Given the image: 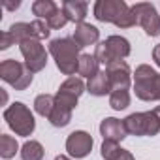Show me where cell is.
<instances>
[{"label": "cell", "instance_id": "1", "mask_svg": "<svg viewBox=\"0 0 160 160\" xmlns=\"http://www.w3.org/2000/svg\"><path fill=\"white\" fill-rule=\"evenodd\" d=\"M94 17L102 23H113L119 28H130L138 25L132 8L124 0H98L94 4Z\"/></svg>", "mask_w": 160, "mask_h": 160}, {"label": "cell", "instance_id": "2", "mask_svg": "<svg viewBox=\"0 0 160 160\" xmlns=\"http://www.w3.org/2000/svg\"><path fill=\"white\" fill-rule=\"evenodd\" d=\"M79 49L81 47L73 42V38H57L49 43V53L53 55L57 68L70 77H73V73L79 70Z\"/></svg>", "mask_w": 160, "mask_h": 160}, {"label": "cell", "instance_id": "3", "mask_svg": "<svg viewBox=\"0 0 160 160\" xmlns=\"http://www.w3.org/2000/svg\"><path fill=\"white\" fill-rule=\"evenodd\" d=\"M134 91L136 96L143 102L160 100V73H156L147 64L138 66L134 73Z\"/></svg>", "mask_w": 160, "mask_h": 160}, {"label": "cell", "instance_id": "4", "mask_svg": "<svg viewBox=\"0 0 160 160\" xmlns=\"http://www.w3.org/2000/svg\"><path fill=\"white\" fill-rule=\"evenodd\" d=\"M128 55H130V43L122 36H109L106 42H100L94 51L96 60L100 64H104L106 68L117 60H122Z\"/></svg>", "mask_w": 160, "mask_h": 160}, {"label": "cell", "instance_id": "5", "mask_svg": "<svg viewBox=\"0 0 160 160\" xmlns=\"http://www.w3.org/2000/svg\"><path fill=\"white\" fill-rule=\"evenodd\" d=\"M4 119L8 122V126L17 134V136H30L36 128V121H34V115L32 111L21 104V102H15L12 104L6 111H4Z\"/></svg>", "mask_w": 160, "mask_h": 160}, {"label": "cell", "instance_id": "6", "mask_svg": "<svg viewBox=\"0 0 160 160\" xmlns=\"http://www.w3.org/2000/svg\"><path fill=\"white\" fill-rule=\"evenodd\" d=\"M0 77L17 91H25L32 83V72L27 68V64L13 58H6L0 62Z\"/></svg>", "mask_w": 160, "mask_h": 160}, {"label": "cell", "instance_id": "7", "mask_svg": "<svg viewBox=\"0 0 160 160\" xmlns=\"http://www.w3.org/2000/svg\"><path fill=\"white\" fill-rule=\"evenodd\" d=\"M124 126L126 132L134 136H156L160 132V119L154 111L132 113L124 119Z\"/></svg>", "mask_w": 160, "mask_h": 160}, {"label": "cell", "instance_id": "8", "mask_svg": "<svg viewBox=\"0 0 160 160\" xmlns=\"http://www.w3.org/2000/svg\"><path fill=\"white\" fill-rule=\"evenodd\" d=\"M132 8V13L136 15V21L139 27H143L145 34L149 36H158L160 34V15L156 8L149 2H138Z\"/></svg>", "mask_w": 160, "mask_h": 160}, {"label": "cell", "instance_id": "9", "mask_svg": "<svg viewBox=\"0 0 160 160\" xmlns=\"http://www.w3.org/2000/svg\"><path fill=\"white\" fill-rule=\"evenodd\" d=\"M19 49L25 57V64L27 68L36 73V72H42L47 64V53H45V47L42 45L40 40H27L23 43H19Z\"/></svg>", "mask_w": 160, "mask_h": 160}, {"label": "cell", "instance_id": "10", "mask_svg": "<svg viewBox=\"0 0 160 160\" xmlns=\"http://www.w3.org/2000/svg\"><path fill=\"white\" fill-rule=\"evenodd\" d=\"M91 149H92V138H91V134H87L83 130L72 132L66 139V151L73 158H85L91 152Z\"/></svg>", "mask_w": 160, "mask_h": 160}, {"label": "cell", "instance_id": "11", "mask_svg": "<svg viewBox=\"0 0 160 160\" xmlns=\"http://www.w3.org/2000/svg\"><path fill=\"white\" fill-rule=\"evenodd\" d=\"M106 73L111 81L113 91L115 89H128L130 87V66L124 60H117L106 68Z\"/></svg>", "mask_w": 160, "mask_h": 160}, {"label": "cell", "instance_id": "12", "mask_svg": "<svg viewBox=\"0 0 160 160\" xmlns=\"http://www.w3.org/2000/svg\"><path fill=\"white\" fill-rule=\"evenodd\" d=\"M100 132L104 136V139H109V141H122L126 138V126H124V121H119V119H113V117H108L102 121L100 124Z\"/></svg>", "mask_w": 160, "mask_h": 160}, {"label": "cell", "instance_id": "13", "mask_svg": "<svg viewBox=\"0 0 160 160\" xmlns=\"http://www.w3.org/2000/svg\"><path fill=\"white\" fill-rule=\"evenodd\" d=\"M100 38V30L89 23H81L77 25L75 30H73V42L79 45V47H87V45H92L96 43Z\"/></svg>", "mask_w": 160, "mask_h": 160}, {"label": "cell", "instance_id": "14", "mask_svg": "<svg viewBox=\"0 0 160 160\" xmlns=\"http://www.w3.org/2000/svg\"><path fill=\"white\" fill-rule=\"evenodd\" d=\"M87 10H89V4L83 2V0H68V2L62 4V12L66 13L68 21H73L77 25H81L83 19L87 17Z\"/></svg>", "mask_w": 160, "mask_h": 160}, {"label": "cell", "instance_id": "15", "mask_svg": "<svg viewBox=\"0 0 160 160\" xmlns=\"http://www.w3.org/2000/svg\"><path fill=\"white\" fill-rule=\"evenodd\" d=\"M87 89H89V92L94 94V96H106L108 92L111 94L113 87H111V81H109V77H108L106 70H104V72H98L94 77L89 79Z\"/></svg>", "mask_w": 160, "mask_h": 160}, {"label": "cell", "instance_id": "16", "mask_svg": "<svg viewBox=\"0 0 160 160\" xmlns=\"http://www.w3.org/2000/svg\"><path fill=\"white\" fill-rule=\"evenodd\" d=\"M60 8L53 2V0H36V2L32 4V13L38 17V19H51L57 12H58Z\"/></svg>", "mask_w": 160, "mask_h": 160}, {"label": "cell", "instance_id": "17", "mask_svg": "<svg viewBox=\"0 0 160 160\" xmlns=\"http://www.w3.org/2000/svg\"><path fill=\"white\" fill-rule=\"evenodd\" d=\"M98 60H96V57L94 55H81V58H79V70H77V73L79 75H83V77H94L100 70H98Z\"/></svg>", "mask_w": 160, "mask_h": 160}, {"label": "cell", "instance_id": "18", "mask_svg": "<svg viewBox=\"0 0 160 160\" xmlns=\"http://www.w3.org/2000/svg\"><path fill=\"white\" fill-rule=\"evenodd\" d=\"M72 111H73V109H70V108L60 106V104L55 102V108H53V113H51V117H49V122H51L53 126H57V128H62V126H66V124L72 121Z\"/></svg>", "mask_w": 160, "mask_h": 160}, {"label": "cell", "instance_id": "19", "mask_svg": "<svg viewBox=\"0 0 160 160\" xmlns=\"http://www.w3.org/2000/svg\"><path fill=\"white\" fill-rule=\"evenodd\" d=\"M60 92H64V94H70V96H75V98H79L81 96V92L85 91V83H83V79L81 77H68L66 81L60 85V89H58Z\"/></svg>", "mask_w": 160, "mask_h": 160}, {"label": "cell", "instance_id": "20", "mask_svg": "<svg viewBox=\"0 0 160 160\" xmlns=\"http://www.w3.org/2000/svg\"><path fill=\"white\" fill-rule=\"evenodd\" d=\"M53 108H55V96H51V94H40V96H36L34 109H36L38 115L49 119L51 113H53Z\"/></svg>", "mask_w": 160, "mask_h": 160}, {"label": "cell", "instance_id": "21", "mask_svg": "<svg viewBox=\"0 0 160 160\" xmlns=\"http://www.w3.org/2000/svg\"><path fill=\"white\" fill-rule=\"evenodd\" d=\"M8 32L12 34V38L15 40V43H23L27 40H34L32 38V27H30V23H15V25L10 27Z\"/></svg>", "mask_w": 160, "mask_h": 160}, {"label": "cell", "instance_id": "22", "mask_svg": "<svg viewBox=\"0 0 160 160\" xmlns=\"http://www.w3.org/2000/svg\"><path fill=\"white\" fill-rule=\"evenodd\" d=\"M109 106L117 111L121 109H126L130 106V94H128V89H115L111 91L109 94Z\"/></svg>", "mask_w": 160, "mask_h": 160}, {"label": "cell", "instance_id": "23", "mask_svg": "<svg viewBox=\"0 0 160 160\" xmlns=\"http://www.w3.org/2000/svg\"><path fill=\"white\" fill-rule=\"evenodd\" d=\"M21 158L23 160H42L43 158V147L38 141H27L21 147Z\"/></svg>", "mask_w": 160, "mask_h": 160}, {"label": "cell", "instance_id": "24", "mask_svg": "<svg viewBox=\"0 0 160 160\" xmlns=\"http://www.w3.org/2000/svg\"><path fill=\"white\" fill-rule=\"evenodd\" d=\"M17 149H19V145H17V139L15 138H12V136H8V134H2L0 136V156L2 158H13L15 156V152H17Z\"/></svg>", "mask_w": 160, "mask_h": 160}, {"label": "cell", "instance_id": "25", "mask_svg": "<svg viewBox=\"0 0 160 160\" xmlns=\"http://www.w3.org/2000/svg\"><path fill=\"white\" fill-rule=\"evenodd\" d=\"M30 27H32V38H34V40H40V42H42V40L49 38L51 28H49L47 21L36 19V21H32V23H30Z\"/></svg>", "mask_w": 160, "mask_h": 160}, {"label": "cell", "instance_id": "26", "mask_svg": "<svg viewBox=\"0 0 160 160\" xmlns=\"http://www.w3.org/2000/svg\"><path fill=\"white\" fill-rule=\"evenodd\" d=\"M119 151H121V147H119V143H117V141L104 139V143H102V156H104L106 160H111Z\"/></svg>", "mask_w": 160, "mask_h": 160}, {"label": "cell", "instance_id": "27", "mask_svg": "<svg viewBox=\"0 0 160 160\" xmlns=\"http://www.w3.org/2000/svg\"><path fill=\"white\" fill-rule=\"evenodd\" d=\"M68 23V17H66V13L62 12V8L51 17V19H47V25H49V28H62L64 25Z\"/></svg>", "mask_w": 160, "mask_h": 160}, {"label": "cell", "instance_id": "28", "mask_svg": "<svg viewBox=\"0 0 160 160\" xmlns=\"http://www.w3.org/2000/svg\"><path fill=\"white\" fill-rule=\"evenodd\" d=\"M13 43H15V40L12 38V34H10L8 30L0 34V49H8V47L13 45Z\"/></svg>", "mask_w": 160, "mask_h": 160}, {"label": "cell", "instance_id": "29", "mask_svg": "<svg viewBox=\"0 0 160 160\" xmlns=\"http://www.w3.org/2000/svg\"><path fill=\"white\" fill-rule=\"evenodd\" d=\"M111 160H134V156H132V152H128L126 149H121Z\"/></svg>", "mask_w": 160, "mask_h": 160}, {"label": "cell", "instance_id": "30", "mask_svg": "<svg viewBox=\"0 0 160 160\" xmlns=\"http://www.w3.org/2000/svg\"><path fill=\"white\" fill-rule=\"evenodd\" d=\"M2 4H4V8H6V10H17V8L21 6V2H10V0H4Z\"/></svg>", "mask_w": 160, "mask_h": 160}, {"label": "cell", "instance_id": "31", "mask_svg": "<svg viewBox=\"0 0 160 160\" xmlns=\"http://www.w3.org/2000/svg\"><path fill=\"white\" fill-rule=\"evenodd\" d=\"M152 60L160 66V45H156V47L152 49Z\"/></svg>", "mask_w": 160, "mask_h": 160}, {"label": "cell", "instance_id": "32", "mask_svg": "<svg viewBox=\"0 0 160 160\" xmlns=\"http://www.w3.org/2000/svg\"><path fill=\"white\" fill-rule=\"evenodd\" d=\"M55 160H72V158H68V156H64V154H58V156H55Z\"/></svg>", "mask_w": 160, "mask_h": 160}, {"label": "cell", "instance_id": "33", "mask_svg": "<svg viewBox=\"0 0 160 160\" xmlns=\"http://www.w3.org/2000/svg\"><path fill=\"white\" fill-rule=\"evenodd\" d=\"M152 111H154V113H156V117H158V119H160V106H158V108H154V109H152Z\"/></svg>", "mask_w": 160, "mask_h": 160}]
</instances>
